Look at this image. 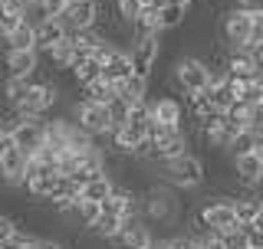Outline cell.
I'll list each match as a JSON object with an SVG mask.
<instances>
[{
  "mask_svg": "<svg viewBox=\"0 0 263 249\" xmlns=\"http://www.w3.org/2000/svg\"><path fill=\"white\" fill-rule=\"evenodd\" d=\"M66 23L60 16H40V23H33V36H36V49H53L60 39H66Z\"/></svg>",
  "mask_w": 263,
  "mask_h": 249,
  "instance_id": "obj_11",
  "label": "cell"
},
{
  "mask_svg": "<svg viewBox=\"0 0 263 249\" xmlns=\"http://www.w3.org/2000/svg\"><path fill=\"white\" fill-rule=\"evenodd\" d=\"M237 7L247 10V13H260L263 10V0H237Z\"/></svg>",
  "mask_w": 263,
  "mask_h": 249,
  "instance_id": "obj_38",
  "label": "cell"
},
{
  "mask_svg": "<svg viewBox=\"0 0 263 249\" xmlns=\"http://www.w3.org/2000/svg\"><path fill=\"white\" fill-rule=\"evenodd\" d=\"M10 141L13 148H20L23 154H36L43 148V121L40 118H16L10 125Z\"/></svg>",
  "mask_w": 263,
  "mask_h": 249,
  "instance_id": "obj_6",
  "label": "cell"
},
{
  "mask_svg": "<svg viewBox=\"0 0 263 249\" xmlns=\"http://www.w3.org/2000/svg\"><path fill=\"white\" fill-rule=\"evenodd\" d=\"M250 226H257V230H263V206H260V213H257V217H253V223H250Z\"/></svg>",
  "mask_w": 263,
  "mask_h": 249,
  "instance_id": "obj_41",
  "label": "cell"
},
{
  "mask_svg": "<svg viewBox=\"0 0 263 249\" xmlns=\"http://www.w3.org/2000/svg\"><path fill=\"white\" fill-rule=\"evenodd\" d=\"M257 69H260V63H257V56L250 53V49H234L230 53V59H227V76H257Z\"/></svg>",
  "mask_w": 263,
  "mask_h": 249,
  "instance_id": "obj_18",
  "label": "cell"
},
{
  "mask_svg": "<svg viewBox=\"0 0 263 249\" xmlns=\"http://www.w3.org/2000/svg\"><path fill=\"white\" fill-rule=\"evenodd\" d=\"M82 89H86V98H92V102H105V105H109L112 98H115V92H112V82H109V79H102V76L92 79V82H86Z\"/></svg>",
  "mask_w": 263,
  "mask_h": 249,
  "instance_id": "obj_27",
  "label": "cell"
},
{
  "mask_svg": "<svg viewBox=\"0 0 263 249\" xmlns=\"http://www.w3.org/2000/svg\"><path fill=\"white\" fill-rule=\"evenodd\" d=\"M142 10H145V0H119V13L125 16L128 23L135 20V16L142 13Z\"/></svg>",
  "mask_w": 263,
  "mask_h": 249,
  "instance_id": "obj_33",
  "label": "cell"
},
{
  "mask_svg": "<svg viewBox=\"0 0 263 249\" xmlns=\"http://www.w3.org/2000/svg\"><path fill=\"white\" fill-rule=\"evenodd\" d=\"M36 63H40V49H10V53H7V69H10V76L30 79L33 72H36Z\"/></svg>",
  "mask_w": 263,
  "mask_h": 249,
  "instance_id": "obj_14",
  "label": "cell"
},
{
  "mask_svg": "<svg viewBox=\"0 0 263 249\" xmlns=\"http://www.w3.org/2000/svg\"><path fill=\"white\" fill-rule=\"evenodd\" d=\"M16 233V226H13V220H7V217H0V243L4 239H10Z\"/></svg>",
  "mask_w": 263,
  "mask_h": 249,
  "instance_id": "obj_37",
  "label": "cell"
},
{
  "mask_svg": "<svg viewBox=\"0 0 263 249\" xmlns=\"http://www.w3.org/2000/svg\"><path fill=\"white\" fill-rule=\"evenodd\" d=\"M260 206H263L260 197H240V200H234V217H237V223H240V226L253 223V217L260 213Z\"/></svg>",
  "mask_w": 263,
  "mask_h": 249,
  "instance_id": "obj_24",
  "label": "cell"
},
{
  "mask_svg": "<svg viewBox=\"0 0 263 249\" xmlns=\"http://www.w3.org/2000/svg\"><path fill=\"white\" fill-rule=\"evenodd\" d=\"M49 53V59H53L60 69H69V63H72V43H69V33H66V39H60L53 49H46Z\"/></svg>",
  "mask_w": 263,
  "mask_h": 249,
  "instance_id": "obj_28",
  "label": "cell"
},
{
  "mask_svg": "<svg viewBox=\"0 0 263 249\" xmlns=\"http://www.w3.org/2000/svg\"><path fill=\"white\" fill-rule=\"evenodd\" d=\"M76 125L86 135H109L112 131V115H109V105L105 102H92V98H86V102L76 105Z\"/></svg>",
  "mask_w": 263,
  "mask_h": 249,
  "instance_id": "obj_2",
  "label": "cell"
},
{
  "mask_svg": "<svg viewBox=\"0 0 263 249\" xmlns=\"http://www.w3.org/2000/svg\"><path fill=\"white\" fill-rule=\"evenodd\" d=\"M187 151V138L184 131H178V135H168V138H158V141H148V154L164 161V157H175V154H184Z\"/></svg>",
  "mask_w": 263,
  "mask_h": 249,
  "instance_id": "obj_16",
  "label": "cell"
},
{
  "mask_svg": "<svg viewBox=\"0 0 263 249\" xmlns=\"http://www.w3.org/2000/svg\"><path fill=\"white\" fill-rule=\"evenodd\" d=\"M27 249H63L60 243H53V239H30Z\"/></svg>",
  "mask_w": 263,
  "mask_h": 249,
  "instance_id": "obj_39",
  "label": "cell"
},
{
  "mask_svg": "<svg viewBox=\"0 0 263 249\" xmlns=\"http://www.w3.org/2000/svg\"><path fill=\"white\" fill-rule=\"evenodd\" d=\"M92 56L99 59V69H102V79H109V82H119V79H125L128 72H132V59H128V53H122L119 46H112V43H99L92 49Z\"/></svg>",
  "mask_w": 263,
  "mask_h": 249,
  "instance_id": "obj_4",
  "label": "cell"
},
{
  "mask_svg": "<svg viewBox=\"0 0 263 249\" xmlns=\"http://www.w3.org/2000/svg\"><path fill=\"white\" fill-rule=\"evenodd\" d=\"M27 86H30V79L10 76V79H7V86H4V95L10 98V102H20V98H23V92H27Z\"/></svg>",
  "mask_w": 263,
  "mask_h": 249,
  "instance_id": "obj_31",
  "label": "cell"
},
{
  "mask_svg": "<svg viewBox=\"0 0 263 249\" xmlns=\"http://www.w3.org/2000/svg\"><path fill=\"white\" fill-rule=\"evenodd\" d=\"M243 249H263V230L247 223L243 226Z\"/></svg>",
  "mask_w": 263,
  "mask_h": 249,
  "instance_id": "obj_34",
  "label": "cell"
},
{
  "mask_svg": "<svg viewBox=\"0 0 263 249\" xmlns=\"http://www.w3.org/2000/svg\"><path fill=\"white\" fill-rule=\"evenodd\" d=\"M175 79L184 92H204L211 82V69L201 59H194V56H184V59L175 63Z\"/></svg>",
  "mask_w": 263,
  "mask_h": 249,
  "instance_id": "obj_5",
  "label": "cell"
},
{
  "mask_svg": "<svg viewBox=\"0 0 263 249\" xmlns=\"http://www.w3.org/2000/svg\"><path fill=\"white\" fill-rule=\"evenodd\" d=\"M7 43H10V49H36V36H33V23L27 20V16H23L20 23H16V27L7 33Z\"/></svg>",
  "mask_w": 263,
  "mask_h": 249,
  "instance_id": "obj_20",
  "label": "cell"
},
{
  "mask_svg": "<svg viewBox=\"0 0 263 249\" xmlns=\"http://www.w3.org/2000/svg\"><path fill=\"white\" fill-rule=\"evenodd\" d=\"M224 39L234 49H247V43H250V13L240 10V7H234V10L224 16Z\"/></svg>",
  "mask_w": 263,
  "mask_h": 249,
  "instance_id": "obj_10",
  "label": "cell"
},
{
  "mask_svg": "<svg viewBox=\"0 0 263 249\" xmlns=\"http://www.w3.org/2000/svg\"><path fill=\"white\" fill-rule=\"evenodd\" d=\"M112 180L105 177V174H99V177H92L89 184H82L79 187V197H86V200H105V197L112 194Z\"/></svg>",
  "mask_w": 263,
  "mask_h": 249,
  "instance_id": "obj_22",
  "label": "cell"
},
{
  "mask_svg": "<svg viewBox=\"0 0 263 249\" xmlns=\"http://www.w3.org/2000/svg\"><path fill=\"white\" fill-rule=\"evenodd\" d=\"M23 168H27V154L20 148H7L4 157H0V174H4L7 184H23Z\"/></svg>",
  "mask_w": 263,
  "mask_h": 249,
  "instance_id": "obj_15",
  "label": "cell"
},
{
  "mask_svg": "<svg viewBox=\"0 0 263 249\" xmlns=\"http://www.w3.org/2000/svg\"><path fill=\"white\" fill-rule=\"evenodd\" d=\"M155 4H164V0H155ZM168 4H184V7H187L191 0H168Z\"/></svg>",
  "mask_w": 263,
  "mask_h": 249,
  "instance_id": "obj_42",
  "label": "cell"
},
{
  "mask_svg": "<svg viewBox=\"0 0 263 249\" xmlns=\"http://www.w3.org/2000/svg\"><path fill=\"white\" fill-rule=\"evenodd\" d=\"M115 239H119L122 249H148L152 246V230H148L145 223H135V220L125 217V223H122V230L115 233Z\"/></svg>",
  "mask_w": 263,
  "mask_h": 249,
  "instance_id": "obj_13",
  "label": "cell"
},
{
  "mask_svg": "<svg viewBox=\"0 0 263 249\" xmlns=\"http://www.w3.org/2000/svg\"><path fill=\"white\" fill-rule=\"evenodd\" d=\"M122 223H125V217H115V213H102V210H99L92 230L99 236H105V239H115V233L122 230Z\"/></svg>",
  "mask_w": 263,
  "mask_h": 249,
  "instance_id": "obj_25",
  "label": "cell"
},
{
  "mask_svg": "<svg viewBox=\"0 0 263 249\" xmlns=\"http://www.w3.org/2000/svg\"><path fill=\"white\" fill-rule=\"evenodd\" d=\"M161 177L168 180V184H175V187H184V190H191L197 187L204 180V164H201V157H194V154H175V157H164L161 161Z\"/></svg>",
  "mask_w": 263,
  "mask_h": 249,
  "instance_id": "obj_1",
  "label": "cell"
},
{
  "mask_svg": "<svg viewBox=\"0 0 263 249\" xmlns=\"http://www.w3.org/2000/svg\"><path fill=\"white\" fill-rule=\"evenodd\" d=\"M152 109V118L155 121H164V125H181V105L175 98H158V102H148Z\"/></svg>",
  "mask_w": 263,
  "mask_h": 249,
  "instance_id": "obj_21",
  "label": "cell"
},
{
  "mask_svg": "<svg viewBox=\"0 0 263 249\" xmlns=\"http://www.w3.org/2000/svg\"><path fill=\"white\" fill-rule=\"evenodd\" d=\"M168 249H197V239L194 236H175V239H164Z\"/></svg>",
  "mask_w": 263,
  "mask_h": 249,
  "instance_id": "obj_35",
  "label": "cell"
},
{
  "mask_svg": "<svg viewBox=\"0 0 263 249\" xmlns=\"http://www.w3.org/2000/svg\"><path fill=\"white\" fill-rule=\"evenodd\" d=\"M132 72L138 76H148L152 66L158 63V33H138L135 46H132Z\"/></svg>",
  "mask_w": 263,
  "mask_h": 249,
  "instance_id": "obj_7",
  "label": "cell"
},
{
  "mask_svg": "<svg viewBox=\"0 0 263 249\" xmlns=\"http://www.w3.org/2000/svg\"><path fill=\"white\" fill-rule=\"evenodd\" d=\"M66 4H69V0H33L30 10H40V16H60L66 10Z\"/></svg>",
  "mask_w": 263,
  "mask_h": 249,
  "instance_id": "obj_29",
  "label": "cell"
},
{
  "mask_svg": "<svg viewBox=\"0 0 263 249\" xmlns=\"http://www.w3.org/2000/svg\"><path fill=\"white\" fill-rule=\"evenodd\" d=\"M263 157V154H260ZM260 184H263V161H260Z\"/></svg>",
  "mask_w": 263,
  "mask_h": 249,
  "instance_id": "obj_44",
  "label": "cell"
},
{
  "mask_svg": "<svg viewBox=\"0 0 263 249\" xmlns=\"http://www.w3.org/2000/svg\"><path fill=\"white\" fill-rule=\"evenodd\" d=\"M112 92L122 98V102L135 105V102H148V76H138V72H128L125 79L112 82Z\"/></svg>",
  "mask_w": 263,
  "mask_h": 249,
  "instance_id": "obj_12",
  "label": "cell"
},
{
  "mask_svg": "<svg viewBox=\"0 0 263 249\" xmlns=\"http://www.w3.org/2000/svg\"><path fill=\"white\" fill-rule=\"evenodd\" d=\"M10 144H13V141H10V128H0V157H4V151Z\"/></svg>",
  "mask_w": 263,
  "mask_h": 249,
  "instance_id": "obj_40",
  "label": "cell"
},
{
  "mask_svg": "<svg viewBox=\"0 0 263 249\" xmlns=\"http://www.w3.org/2000/svg\"><path fill=\"white\" fill-rule=\"evenodd\" d=\"M53 102H56V89L53 86H46V82H30L23 98L13 102V109H16V118H40Z\"/></svg>",
  "mask_w": 263,
  "mask_h": 249,
  "instance_id": "obj_3",
  "label": "cell"
},
{
  "mask_svg": "<svg viewBox=\"0 0 263 249\" xmlns=\"http://www.w3.org/2000/svg\"><path fill=\"white\" fill-rule=\"evenodd\" d=\"M184 10L187 7L184 4H155V27H158V33L161 30H175L181 20H184Z\"/></svg>",
  "mask_w": 263,
  "mask_h": 249,
  "instance_id": "obj_19",
  "label": "cell"
},
{
  "mask_svg": "<svg viewBox=\"0 0 263 249\" xmlns=\"http://www.w3.org/2000/svg\"><path fill=\"white\" fill-rule=\"evenodd\" d=\"M76 213H79V220L86 223V226H92L96 217H99V200H86V197H79V200H76Z\"/></svg>",
  "mask_w": 263,
  "mask_h": 249,
  "instance_id": "obj_30",
  "label": "cell"
},
{
  "mask_svg": "<svg viewBox=\"0 0 263 249\" xmlns=\"http://www.w3.org/2000/svg\"><path fill=\"white\" fill-rule=\"evenodd\" d=\"M145 206H148V213H152V217H158V220H168L171 213H175V203H171V197L164 194V190H152Z\"/></svg>",
  "mask_w": 263,
  "mask_h": 249,
  "instance_id": "obj_23",
  "label": "cell"
},
{
  "mask_svg": "<svg viewBox=\"0 0 263 249\" xmlns=\"http://www.w3.org/2000/svg\"><path fill=\"white\" fill-rule=\"evenodd\" d=\"M27 243H30V236H20V230H16L10 239H4V243H0V249H27Z\"/></svg>",
  "mask_w": 263,
  "mask_h": 249,
  "instance_id": "obj_36",
  "label": "cell"
},
{
  "mask_svg": "<svg viewBox=\"0 0 263 249\" xmlns=\"http://www.w3.org/2000/svg\"><path fill=\"white\" fill-rule=\"evenodd\" d=\"M197 220H201V226H204V230H211V233H220V230L237 226L234 200H214V203H208V206H201Z\"/></svg>",
  "mask_w": 263,
  "mask_h": 249,
  "instance_id": "obj_8",
  "label": "cell"
},
{
  "mask_svg": "<svg viewBox=\"0 0 263 249\" xmlns=\"http://www.w3.org/2000/svg\"><path fill=\"white\" fill-rule=\"evenodd\" d=\"M260 161L263 157L257 151H243V154H234V171L243 184H260Z\"/></svg>",
  "mask_w": 263,
  "mask_h": 249,
  "instance_id": "obj_17",
  "label": "cell"
},
{
  "mask_svg": "<svg viewBox=\"0 0 263 249\" xmlns=\"http://www.w3.org/2000/svg\"><path fill=\"white\" fill-rule=\"evenodd\" d=\"M148 249H168V246H164V243H155V239H152V246H148Z\"/></svg>",
  "mask_w": 263,
  "mask_h": 249,
  "instance_id": "obj_43",
  "label": "cell"
},
{
  "mask_svg": "<svg viewBox=\"0 0 263 249\" xmlns=\"http://www.w3.org/2000/svg\"><path fill=\"white\" fill-rule=\"evenodd\" d=\"M96 16H99L96 0H69L66 10L60 13V20L66 23V30H89L96 27Z\"/></svg>",
  "mask_w": 263,
  "mask_h": 249,
  "instance_id": "obj_9",
  "label": "cell"
},
{
  "mask_svg": "<svg viewBox=\"0 0 263 249\" xmlns=\"http://www.w3.org/2000/svg\"><path fill=\"white\" fill-rule=\"evenodd\" d=\"M260 43H263V10L250 13V43H247V49H253Z\"/></svg>",
  "mask_w": 263,
  "mask_h": 249,
  "instance_id": "obj_32",
  "label": "cell"
},
{
  "mask_svg": "<svg viewBox=\"0 0 263 249\" xmlns=\"http://www.w3.org/2000/svg\"><path fill=\"white\" fill-rule=\"evenodd\" d=\"M69 69H72V76L79 79V86H86V82H92V79L102 76V69H99V59H96V56H86V59H79L76 66H69Z\"/></svg>",
  "mask_w": 263,
  "mask_h": 249,
  "instance_id": "obj_26",
  "label": "cell"
}]
</instances>
